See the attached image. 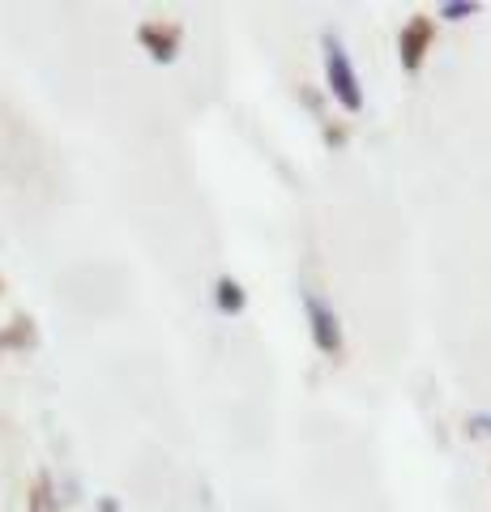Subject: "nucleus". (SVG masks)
<instances>
[{
    "instance_id": "f03ea898",
    "label": "nucleus",
    "mask_w": 491,
    "mask_h": 512,
    "mask_svg": "<svg viewBox=\"0 0 491 512\" xmlns=\"http://www.w3.org/2000/svg\"><path fill=\"white\" fill-rule=\"evenodd\" d=\"M304 308H308V325H312L316 346H321L325 355H338L342 350V325H338L334 308H329L321 295H304Z\"/></svg>"
},
{
    "instance_id": "f257e3e1",
    "label": "nucleus",
    "mask_w": 491,
    "mask_h": 512,
    "mask_svg": "<svg viewBox=\"0 0 491 512\" xmlns=\"http://www.w3.org/2000/svg\"><path fill=\"white\" fill-rule=\"evenodd\" d=\"M325 73H329V90L346 111H359L363 107V90H359V77H355V64L346 56V47L325 35Z\"/></svg>"
},
{
    "instance_id": "0eeeda50",
    "label": "nucleus",
    "mask_w": 491,
    "mask_h": 512,
    "mask_svg": "<svg viewBox=\"0 0 491 512\" xmlns=\"http://www.w3.org/2000/svg\"><path fill=\"white\" fill-rule=\"evenodd\" d=\"M479 13V5H470V0H457V5H445L440 9V18L445 22H457V18H474Z\"/></svg>"
},
{
    "instance_id": "39448f33",
    "label": "nucleus",
    "mask_w": 491,
    "mask_h": 512,
    "mask_svg": "<svg viewBox=\"0 0 491 512\" xmlns=\"http://www.w3.org/2000/svg\"><path fill=\"white\" fill-rule=\"evenodd\" d=\"M30 512H60V500L52 491V478H35V487H30Z\"/></svg>"
},
{
    "instance_id": "423d86ee",
    "label": "nucleus",
    "mask_w": 491,
    "mask_h": 512,
    "mask_svg": "<svg viewBox=\"0 0 491 512\" xmlns=\"http://www.w3.org/2000/svg\"><path fill=\"white\" fill-rule=\"evenodd\" d=\"M218 308H223V312H240V308H244V291H240V282H231V278L218 282Z\"/></svg>"
},
{
    "instance_id": "20e7f679",
    "label": "nucleus",
    "mask_w": 491,
    "mask_h": 512,
    "mask_svg": "<svg viewBox=\"0 0 491 512\" xmlns=\"http://www.w3.org/2000/svg\"><path fill=\"white\" fill-rule=\"evenodd\" d=\"M141 43L150 47L154 60H171L180 47V26L176 22H146L141 26Z\"/></svg>"
},
{
    "instance_id": "7ed1b4c3",
    "label": "nucleus",
    "mask_w": 491,
    "mask_h": 512,
    "mask_svg": "<svg viewBox=\"0 0 491 512\" xmlns=\"http://www.w3.org/2000/svg\"><path fill=\"white\" fill-rule=\"evenodd\" d=\"M432 35H436V26L427 22V18H410V22H406V30H402V43H398V47H402V64H406L410 73H415L419 64H423L427 47H432Z\"/></svg>"
}]
</instances>
